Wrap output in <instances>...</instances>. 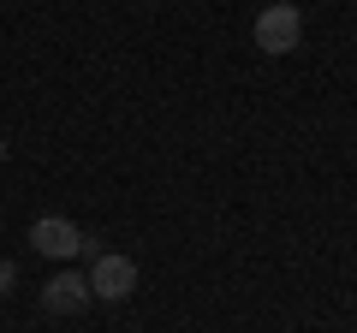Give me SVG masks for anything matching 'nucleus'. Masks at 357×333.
Returning a JSON list of instances; mask_svg holds the SVG:
<instances>
[{"label":"nucleus","mask_w":357,"mask_h":333,"mask_svg":"<svg viewBox=\"0 0 357 333\" xmlns=\"http://www.w3.org/2000/svg\"><path fill=\"white\" fill-rule=\"evenodd\" d=\"M30 250H36V256H48V262H72V256H84V250H89V238H84V226H77V220L42 215L36 226H30Z\"/></svg>","instance_id":"obj_1"},{"label":"nucleus","mask_w":357,"mask_h":333,"mask_svg":"<svg viewBox=\"0 0 357 333\" xmlns=\"http://www.w3.org/2000/svg\"><path fill=\"white\" fill-rule=\"evenodd\" d=\"M256 48L262 54H292L298 42H304V13H298V6H262V13H256Z\"/></svg>","instance_id":"obj_2"},{"label":"nucleus","mask_w":357,"mask_h":333,"mask_svg":"<svg viewBox=\"0 0 357 333\" xmlns=\"http://www.w3.org/2000/svg\"><path fill=\"white\" fill-rule=\"evenodd\" d=\"M84 280H89V297L119 304V297L137 292V262H131V256H96V268H89Z\"/></svg>","instance_id":"obj_3"},{"label":"nucleus","mask_w":357,"mask_h":333,"mask_svg":"<svg viewBox=\"0 0 357 333\" xmlns=\"http://www.w3.org/2000/svg\"><path fill=\"white\" fill-rule=\"evenodd\" d=\"M84 304H89V280L72 274V268H60L48 286H42V309H48V316H77Z\"/></svg>","instance_id":"obj_4"},{"label":"nucleus","mask_w":357,"mask_h":333,"mask_svg":"<svg viewBox=\"0 0 357 333\" xmlns=\"http://www.w3.org/2000/svg\"><path fill=\"white\" fill-rule=\"evenodd\" d=\"M13 286H18V268H13V262H0V292H13Z\"/></svg>","instance_id":"obj_5"},{"label":"nucleus","mask_w":357,"mask_h":333,"mask_svg":"<svg viewBox=\"0 0 357 333\" xmlns=\"http://www.w3.org/2000/svg\"><path fill=\"white\" fill-rule=\"evenodd\" d=\"M0 161H6V137H0Z\"/></svg>","instance_id":"obj_6"}]
</instances>
